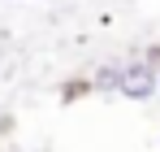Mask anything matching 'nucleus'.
Returning <instances> with one entry per match:
<instances>
[{"mask_svg": "<svg viewBox=\"0 0 160 152\" xmlns=\"http://www.w3.org/2000/svg\"><path fill=\"white\" fill-rule=\"evenodd\" d=\"M117 91H121L126 100H147V96L156 91V65L134 61L126 70H117Z\"/></svg>", "mask_w": 160, "mask_h": 152, "instance_id": "1", "label": "nucleus"}, {"mask_svg": "<svg viewBox=\"0 0 160 152\" xmlns=\"http://www.w3.org/2000/svg\"><path fill=\"white\" fill-rule=\"evenodd\" d=\"M156 87H160V70H156Z\"/></svg>", "mask_w": 160, "mask_h": 152, "instance_id": "2", "label": "nucleus"}]
</instances>
